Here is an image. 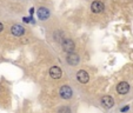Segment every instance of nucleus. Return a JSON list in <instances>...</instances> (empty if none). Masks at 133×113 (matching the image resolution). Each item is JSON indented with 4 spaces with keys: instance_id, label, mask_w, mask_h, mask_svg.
Wrapping results in <instances>:
<instances>
[{
    "instance_id": "1",
    "label": "nucleus",
    "mask_w": 133,
    "mask_h": 113,
    "mask_svg": "<svg viewBox=\"0 0 133 113\" xmlns=\"http://www.w3.org/2000/svg\"><path fill=\"white\" fill-rule=\"evenodd\" d=\"M59 94H60V97L63 99H70L73 94L72 88H71L70 86H66V85L63 86V87L60 88V91H59Z\"/></svg>"
},
{
    "instance_id": "2",
    "label": "nucleus",
    "mask_w": 133,
    "mask_h": 113,
    "mask_svg": "<svg viewBox=\"0 0 133 113\" xmlns=\"http://www.w3.org/2000/svg\"><path fill=\"white\" fill-rule=\"evenodd\" d=\"M74 48H75V45H74V43H73L71 39H65V40L63 41V50L65 51V52L73 53Z\"/></svg>"
},
{
    "instance_id": "3",
    "label": "nucleus",
    "mask_w": 133,
    "mask_h": 113,
    "mask_svg": "<svg viewBox=\"0 0 133 113\" xmlns=\"http://www.w3.org/2000/svg\"><path fill=\"white\" fill-rule=\"evenodd\" d=\"M77 78H78V80L80 81L81 84H86L88 80H90V75H88V73L86 72V71L81 70L77 73Z\"/></svg>"
},
{
    "instance_id": "4",
    "label": "nucleus",
    "mask_w": 133,
    "mask_h": 113,
    "mask_svg": "<svg viewBox=\"0 0 133 113\" xmlns=\"http://www.w3.org/2000/svg\"><path fill=\"white\" fill-rule=\"evenodd\" d=\"M38 18L40 19V20H46L48 17H50V11L47 10L46 7H40V8H38Z\"/></svg>"
},
{
    "instance_id": "5",
    "label": "nucleus",
    "mask_w": 133,
    "mask_h": 113,
    "mask_svg": "<svg viewBox=\"0 0 133 113\" xmlns=\"http://www.w3.org/2000/svg\"><path fill=\"white\" fill-rule=\"evenodd\" d=\"M101 105H103L105 108H111L113 105H114V100H113L112 97L105 96L101 98Z\"/></svg>"
},
{
    "instance_id": "6",
    "label": "nucleus",
    "mask_w": 133,
    "mask_h": 113,
    "mask_svg": "<svg viewBox=\"0 0 133 113\" xmlns=\"http://www.w3.org/2000/svg\"><path fill=\"white\" fill-rule=\"evenodd\" d=\"M128 90H130V85L126 81H121L117 86V91H118L119 94H126L128 92Z\"/></svg>"
},
{
    "instance_id": "7",
    "label": "nucleus",
    "mask_w": 133,
    "mask_h": 113,
    "mask_svg": "<svg viewBox=\"0 0 133 113\" xmlns=\"http://www.w3.org/2000/svg\"><path fill=\"white\" fill-rule=\"evenodd\" d=\"M50 75L52 77L53 79H60L61 75H63V72H61V70H60L59 67L54 66V67H51V70H50Z\"/></svg>"
},
{
    "instance_id": "8",
    "label": "nucleus",
    "mask_w": 133,
    "mask_h": 113,
    "mask_svg": "<svg viewBox=\"0 0 133 113\" xmlns=\"http://www.w3.org/2000/svg\"><path fill=\"white\" fill-rule=\"evenodd\" d=\"M91 10L93 13H100L104 10V4L101 1H93L91 5Z\"/></svg>"
},
{
    "instance_id": "9",
    "label": "nucleus",
    "mask_w": 133,
    "mask_h": 113,
    "mask_svg": "<svg viewBox=\"0 0 133 113\" xmlns=\"http://www.w3.org/2000/svg\"><path fill=\"white\" fill-rule=\"evenodd\" d=\"M11 31H12V34H14L15 37H20V35H23L24 33H25L24 27L20 25H13L12 28H11Z\"/></svg>"
},
{
    "instance_id": "10",
    "label": "nucleus",
    "mask_w": 133,
    "mask_h": 113,
    "mask_svg": "<svg viewBox=\"0 0 133 113\" xmlns=\"http://www.w3.org/2000/svg\"><path fill=\"white\" fill-rule=\"evenodd\" d=\"M67 63L72 66H75L79 63V55L75 54V53H70L67 55Z\"/></svg>"
},
{
    "instance_id": "11",
    "label": "nucleus",
    "mask_w": 133,
    "mask_h": 113,
    "mask_svg": "<svg viewBox=\"0 0 133 113\" xmlns=\"http://www.w3.org/2000/svg\"><path fill=\"white\" fill-rule=\"evenodd\" d=\"M58 113H71V110L68 107H61L60 110L58 111Z\"/></svg>"
},
{
    "instance_id": "12",
    "label": "nucleus",
    "mask_w": 133,
    "mask_h": 113,
    "mask_svg": "<svg viewBox=\"0 0 133 113\" xmlns=\"http://www.w3.org/2000/svg\"><path fill=\"white\" fill-rule=\"evenodd\" d=\"M127 110H128V106H125L124 108H121V112H126Z\"/></svg>"
},
{
    "instance_id": "13",
    "label": "nucleus",
    "mask_w": 133,
    "mask_h": 113,
    "mask_svg": "<svg viewBox=\"0 0 133 113\" xmlns=\"http://www.w3.org/2000/svg\"><path fill=\"white\" fill-rule=\"evenodd\" d=\"M4 30V25H3V24H1V23H0V32H1V31H3Z\"/></svg>"
}]
</instances>
